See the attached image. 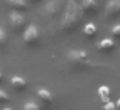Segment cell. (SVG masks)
<instances>
[{
	"label": "cell",
	"mask_w": 120,
	"mask_h": 110,
	"mask_svg": "<svg viewBox=\"0 0 120 110\" xmlns=\"http://www.w3.org/2000/svg\"><path fill=\"white\" fill-rule=\"evenodd\" d=\"M7 43H8V32L0 27V47H5Z\"/></svg>",
	"instance_id": "5bb4252c"
},
{
	"label": "cell",
	"mask_w": 120,
	"mask_h": 110,
	"mask_svg": "<svg viewBox=\"0 0 120 110\" xmlns=\"http://www.w3.org/2000/svg\"><path fill=\"white\" fill-rule=\"evenodd\" d=\"M30 1H32V3H38L39 0H30Z\"/></svg>",
	"instance_id": "7402d4cb"
},
{
	"label": "cell",
	"mask_w": 120,
	"mask_h": 110,
	"mask_svg": "<svg viewBox=\"0 0 120 110\" xmlns=\"http://www.w3.org/2000/svg\"><path fill=\"white\" fill-rule=\"evenodd\" d=\"M9 26L16 34H18L26 29V20L19 12L13 11L9 13Z\"/></svg>",
	"instance_id": "3957f363"
},
{
	"label": "cell",
	"mask_w": 120,
	"mask_h": 110,
	"mask_svg": "<svg viewBox=\"0 0 120 110\" xmlns=\"http://www.w3.org/2000/svg\"><path fill=\"white\" fill-rule=\"evenodd\" d=\"M111 34L114 35L115 38H120V25H115L111 29Z\"/></svg>",
	"instance_id": "ac0fdd59"
},
{
	"label": "cell",
	"mask_w": 120,
	"mask_h": 110,
	"mask_svg": "<svg viewBox=\"0 0 120 110\" xmlns=\"http://www.w3.org/2000/svg\"><path fill=\"white\" fill-rule=\"evenodd\" d=\"M36 93H38V97L41 100L43 104H45V105H52L53 104L54 97H53V94L50 91H48V89H45V88H39L36 91Z\"/></svg>",
	"instance_id": "30bf717a"
},
{
	"label": "cell",
	"mask_w": 120,
	"mask_h": 110,
	"mask_svg": "<svg viewBox=\"0 0 120 110\" xmlns=\"http://www.w3.org/2000/svg\"><path fill=\"white\" fill-rule=\"evenodd\" d=\"M3 78H4V76H3V73H1V71H0V83H1V82H3Z\"/></svg>",
	"instance_id": "ffe728a7"
},
{
	"label": "cell",
	"mask_w": 120,
	"mask_h": 110,
	"mask_svg": "<svg viewBox=\"0 0 120 110\" xmlns=\"http://www.w3.org/2000/svg\"><path fill=\"white\" fill-rule=\"evenodd\" d=\"M115 105H116V109H117V110H120V98L117 100L116 102H115Z\"/></svg>",
	"instance_id": "d6986e66"
},
{
	"label": "cell",
	"mask_w": 120,
	"mask_h": 110,
	"mask_svg": "<svg viewBox=\"0 0 120 110\" xmlns=\"http://www.w3.org/2000/svg\"><path fill=\"white\" fill-rule=\"evenodd\" d=\"M97 93H98L99 98H101V101L103 104L110 101V93H111V91H110V88L107 86H101L98 88V91H97Z\"/></svg>",
	"instance_id": "4fadbf2b"
},
{
	"label": "cell",
	"mask_w": 120,
	"mask_h": 110,
	"mask_svg": "<svg viewBox=\"0 0 120 110\" xmlns=\"http://www.w3.org/2000/svg\"><path fill=\"white\" fill-rule=\"evenodd\" d=\"M3 110H13V109H12V107H4Z\"/></svg>",
	"instance_id": "44dd1931"
},
{
	"label": "cell",
	"mask_w": 120,
	"mask_h": 110,
	"mask_svg": "<svg viewBox=\"0 0 120 110\" xmlns=\"http://www.w3.org/2000/svg\"><path fill=\"white\" fill-rule=\"evenodd\" d=\"M11 84L16 91H25L27 87V82L26 79H23L22 76H18V75H14L11 78Z\"/></svg>",
	"instance_id": "8fae6325"
},
{
	"label": "cell",
	"mask_w": 120,
	"mask_h": 110,
	"mask_svg": "<svg viewBox=\"0 0 120 110\" xmlns=\"http://www.w3.org/2000/svg\"><path fill=\"white\" fill-rule=\"evenodd\" d=\"M4 1L7 3V5L9 8L16 11V12H19V11L25 12L29 8V4H27L26 0H4Z\"/></svg>",
	"instance_id": "ba28073f"
},
{
	"label": "cell",
	"mask_w": 120,
	"mask_h": 110,
	"mask_svg": "<svg viewBox=\"0 0 120 110\" xmlns=\"http://www.w3.org/2000/svg\"><path fill=\"white\" fill-rule=\"evenodd\" d=\"M83 32H84V35H85L86 38L93 39V38L97 36V26L93 24V22H88L86 25H84Z\"/></svg>",
	"instance_id": "7c38bea8"
},
{
	"label": "cell",
	"mask_w": 120,
	"mask_h": 110,
	"mask_svg": "<svg viewBox=\"0 0 120 110\" xmlns=\"http://www.w3.org/2000/svg\"><path fill=\"white\" fill-rule=\"evenodd\" d=\"M114 48H115V42H114V39H110V38L102 39L101 42H98V44H97V49L102 53H109V52H111Z\"/></svg>",
	"instance_id": "9c48e42d"
},
{
	"label": "cell",
	"mask_w": 120,
	"mask_h": 110,
	"mask_svg": "<svg viewBox=\"0 0 120 110\" xmlns=\"http://www.w3.org/2000/svg\"><path fill=\"white\" fill-rule=\"evenodd\" d=\"M61 8H62L61 0H50V1H48L45 4L44 12L47 14H49V16H56V14H58L61 12Z\"/></svg>",
	"instance_id": "52a82bcc"
},
{
	"label": "cell",
	"mask_w": 120,
	"mask_h": 110,
	"mask_svg": "<svg viewBox=\"0 0 120 110\" xmlns=\"http://www.w3.org/2000/svg\"><path fill=\"white\" fill-rule=\"evenodd\" d=\"M39 40V29L35 24H31L29 26H26V29L23 30V42L26 45L34 47Z\"/></svg>",
	"instance_id": "277c9868"
},
{
	"label": "cell",
	"mask_w": 120,
	"mask_h": 110,
	"mask_svg": "<svg viewBox=\"0 0 120 110\" xmlns=\"http://www.w3.org/2000/svg\"><path fill=\"white\" fill-rule=\"evenodd\" d=\"M9 100L11 98H9L8 93L5 91H3V89H0V102H8Z\"/></svg>",
	"instance_id": "e0dca14e"
},
{
	"label": "cell",
	"mask_w": 120,
	"mask_h": 110,
	"mask_svg": "<svg viewBox=\"0 0 120 110\" xmlns=\"http://www.w3.org/2000/svg\"><path fill=\"white\" fill-rule=\"evenodd\" d=\"M80 7L84 14H88V16L97 14L101 8V0H84Z\"/></svg>",
	"instance_id": "5b68a950"
},
{
	"label": "cell",
	"mask_w": 120,
	"mask_h": 110,
	"mask_svg": "<svg viewBox=\"0 0 120 110\" xmlns=\"http://www.w3.org/2000/svg\"><path fill=\"white\" fill-rule=\"evenodd\" d=\"M102 110H116V105L112 101H109V102H106V104H103Z\"/></svg>",
	"instance_id": "2e32d148"
},
{
	"label": "cell",
	"mask_w": 120,
	"mask_h": 110,
	"mask_svg": "<svg viewBox=\"0 0 120 110\" xmlns=\"http://www.w3.org/2000/svg\"><path fill=\"white\" fill-rule=\"evenodd\" d=\"M107 18H116L120 16V0H109L105 8Z\"/></svg>",
	"instance_id": "8992f818"
},
{
	"label": "cell",
	"mask_w": 120,
	"mask_h": 110,
	"mask_svg": "<svg viewBox=\"0 0 120 110\" xmlns=\"http://www.w3.org/2000/svg\"><path fill=\"white\" fill-rule=\"evenodd\" d=\"M68 63L72 67L79 69V70H85V69H90V67H99V63H96L89 58L88 53L85 51L81 49H72L67 53L66 56Z\"/></svg>",
	"instance_id": "7a4b0ae2"
},
{
	"label": "cell",
	"mask_w": 120,
	"mask_h": 110,
	"mask_svg": "<svg viewBox=\"0 0 120 110\" xmlns=\"http://www.w3.org/2000/svg\"><path fill=\"white\" fill-rule=\"evenodd\" d=\"M83 11L81 7L75 0H68L62 13V21H61V29L65 32L70 34L74 32L80 26L81 18H83Z\"/></svg>",
	"instance_id": "6da1fadb"
},
{
	"label": "cell",
	"mask_w": 120,
	"mask_h": 110,
	"mask_svg": "<svg viewBox=\"0 0 120 110\" xmlns=\"http://www.w3.org/2000/svg\"><path fill=\"white\" fill-rule=\"evenodd\" d=\"M23 110H41L39 104H36L35 101H27L23 105Z\"/></svg>",
	"instance_id": "9a60e30c"
}]
</instances>
